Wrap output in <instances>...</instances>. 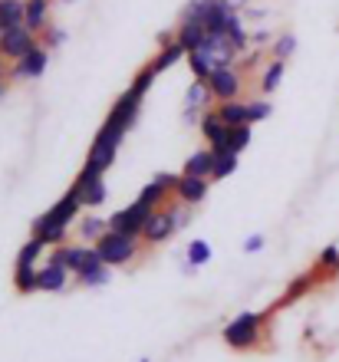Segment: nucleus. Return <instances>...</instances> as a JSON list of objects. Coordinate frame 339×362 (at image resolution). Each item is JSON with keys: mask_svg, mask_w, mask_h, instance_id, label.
Returning a JSON list of instances; mask_svg holds the SVG:
<instances>
[{"mask_svg": "<svg viewBox=\"0 0 339 362\" xmlns=\"http://www.w3.org/2000/svg\"><path fill=\"white\" fill-rule=\"evenodd\" d=\"M155 79H159V73H155L151 66H142L139 73H135V79L129 83V89L115 99L113 109H109V115H105L103 125H99V132H96V139H93L96 145H105V148H115V152L122 148L129 129H135V122H139L142 103H145L149 89L155 86Z\"/></svg>", "mask_w": 339, "mask_h": 362, "instance_id": "obj_1", "label": "nucleus"}, {"mask_svg": "<svg viewBox=\"0 0 339 362\" xmlns=\"http://www.w3.org/2000/svg\"><path fill=\"white\" fill-rule=\"evenodd\" d=\"M237 57H241V53H237L234 43L227 37H205L201 47H195L188 53V69L195 73V79H207L214 69L234 66Z\"/></svg>", "mask_w": 339, "mask_h": 362, "instance_id": "obj_2", "label": "nucleus"}, {"mask_svg": "<svg viewBox=\"0 0 339 362\" xmlns=\"http://www.w3.org/2000/svg\"><path fill=\"white\" fill-rule=\"evenodd\" d=\"M270 313H254V310H244L237 313L234 320H227V326L221 329V339H224L234 353H251V349H260L264 343V329Z\"/></svg>", "mask_w": 339, "mask_h": 362, "instance_id": "obj_3", "label": "nucleus"}, {"mask_svg": "<svg viewBox=\"0 0 339 362\" xmlns=\"http://www.w3.org/2000/svg\"><path fill=\"white\" fill-rule=\"evenodd\" d=\"M93 247H96V254L103 257V264H109V267L115 270V267H129L142 254L145 244H142V238H129V234H119V230L109 228Z\"/></svg>", "mask_w": 339, "mask_h": 362, "instance_id": "obj_4", "label": "nucleus"}, {"mask_svg": "<svg viewBox=\"0 0 339 362\" xmlns=\"http://www.w3.org/2000/svg\"><path fill=\"white\" fill-rule=\"evenodd\" d=\"M73 191H76V198H79V204H83L86 211L103 208L105 201H109V188H105V175L93 172V168H86V165L79 168V175H76Z\"/></svg>", "mask_w": 339, "mask_h": 362, "instance_id": "obj_5", "label": "nucleus"}, {"mask_svg": "<svg viewBox=\"0 0 339 362\" xmlns=\"http://www.w3.org/2000/svg\"><path fill=\"white\" fill-rule=\"evenodd\" d=\"M175 234H178V221H175V211L165 204V208L151 211V218L145 221V228H142V244H145V247H159V244L171 240Z\"/></svg>", "mask_w": 339, "mask_h": 362, "instance_id": "obj_6", "label": "nucleus"}, {"mask_svg": "<svg viewBox=\"0 0 339 362\" xmlns=\"http://www.w3.org/2000/svg\"><path fill=\"white\" fill-rule=\"evenodd\" d=\"M149 218H151V208L135 198L132 204H125V208L109 214V228L119 230V234H129V238H142V228H145Z\"/></svg>", "mask_w": 339, "mask_h": 362, "instance_id": "obj_7", "label": "nucleus"}, {"mask_svg": "<svg viewBox=\"0 0 339 362\" xmlns=\"http://www.w3.org/2000/svg\"><path fill=\"white\" fill-rule=\"evenodd\" d=\"M47 66H50V49L40 43V47L30 49L27 57H20L17 63H10L7 79L10 83H33V79H40L47 73Z\"/></svg>", "mask_w": 339, "mask_h": 362, "instance_id": "obj_8", "label": "nucleus"}, {"mask_svg": "<svg viewBox=\"0 0 339 362\" xmlns=\"http://www.w3.org/2000/svg\"><path fill=\"white\" fill-rule=\"evenodd\" d=\"M214 103H227V99H241V89H244V73L237 66H221L214 69L211 76L205 79Z\"/></svg>", "mask_w": 339, "mask_h": 362, "instance_id": "obj_9", "label": "nucleus"}, {"mask_svg": "<svg viewBox=\"0 0 339 362\" xmlns=\"http://www.w3.org/2000/svg\"><path fill=\"white\" fill-rule=\"evenodd\" d=\"M33 47H40V37L30 33L27 27H13V30H4L0 33V57L7 63H17L20 57H27Z\"/></svg>", "mask_w": 339, "mask_h": 362, "instance_id": "obj_10", "label": "nucleus"}, {"mask_svg": "<svg viewBox=\"0 0 339 362\" xmlns=\"http://www.w3.org/2000/svg\"><path fill=\"white\" fill-rule=\"evenodd\" d=\"M211 105H214V95H211L207 83H205V79H195V83L188 86V93H185V109H181L185 125H198L201 115H205Z\"/></svg>", "mask_w": 339, "mask_h": 362, "instance_id": "obj_11", "label": "nucleus"}, {"mask_svg": "<svg viewBox=\"0 0 339 362\" xmlns=\"http://www.w3.org/2000/svg\"><path fill=\"white\" fill-rule=\"evenodd\" d=\"M76 284L83 286V290H96V286H105L109 280H113V267L109 264H103V257L96 254V247H93V254L83 260V267L76 270Z\"/></svg>", "mask_w": 339, "mask_h": 362, "instance_id": "obj_12", "label": "nucleus"}, {"mask_svg": "<svg viewBox=\"0 0 339 362\" xmlns=\"http://www.w3.org/2000/svg\"><path fill=\"white\" fill-rule=\"evenodd\" d=\"M79 214H83V204H79V198H76V191L69 188L67 194H63L50 211H43L40 218L47 221V224H57V228H73L76 221H79Z\"/></svg>", "mask_w": 339, "mask_h": 362, "instance_id": "obj_13", "label": "nucleus"}, {"mask_svg": "<svg viewBox=\"0 0 339 362\" xmlns=\"http://www.w3.org/2000/svg\"><path fill=\"white\" fill-rule=\"evenodd\" d=\"M207 188H211V178H191V175H178V181H175V198H178L181 204L195 208V204H201V201L207 198Z\"/></svg>", "mask_w": 339, "mask_h": 362, "instance_id": "obj_14", "label": "nucleus"}, {"mask_svg": "<svg viewBox=\"0 0 339 362\" xmlns=\"http://www.w3.org/2000/svg\"><path fill=\"white\" fill-rule=\"evenodd\" d=\"M320 284V276H316V270H310V274H297L287 284V290L280 293V300L273 303V310H283V306H290V303H297V300H303V296L310 293L313 286Z\"/></svg>", "mask_w": 339, "mask_h": 362, "instance_id": "obj_15", "label": "nucleus"}, {"mask_svg": "<svg viewBox=\"0 0 339 362\" xmlns=\"http://www.w3.org/2000/svg\"><path fill=\"white\" fill-rule=\"evenodd\" d=\"M69 270L67 267H57V264H43L37 270V290L40 293H63L69 284Z\"/></svg>", "mask_w": 339, "mask_h": 362, "instance_id": "obj_16", "label": "nucleus"}, {"mask_svg": "<svg viewBox=\"0 0 339 362\" xmlns=\"http://www.w3.org/2000/svg\"><path fill=\"white\" fill-rule=\"evenodd\" d=\"M23 27L37 37L50 27V0H23Z\"/></svg>", "mask_w": 339, "mask_h": 362, "instance_id": "obj_17", "label": "nucleus"}, {"mask_svg": "<svg viewBox=\"0 0 339 362\" xmlns=\"http://www.w3.org/2000/svg\"><path fill=\"white\" fill-rule=\"evenodd\" d=\"M217 115L224 119L227 129H234V125H251V105L244 99H227V103H214Z\"/></svg>", "mask_w": 339, "mask_h": 362, "instance_id": "obj_18", "label": "nucleus"}, {"mask_svg": "<svg viewBox=\"0 0 339 362\" xmlns=\"http://www.w3.org/2000/svg\"><path fill=\"white\" fill-rule=\"evenodd\" d=\"M30 234H33V238H40L43 244H47V247H59V244H69V240H67L69 228H57V224H47V221L40 218V214L30 221Z\"/></svg>", "mask_w": 339, "mask_h": 362, "instance_id": "obj_19", "label": "nucleus"}, {"mask_svg": "<svg viewBox=\"0 0 339 362\" xmlns=\"http://www.w3.org/2000/svg\"><path fill=\"white\" fill-rule=\"evenodd\" d=\"M231 13H234V10L227 7V4H221V0H217V4H211V7H207V13H205V20H201L207 37H224Z\"/></svg>", "mask_w": 339, "mask_h": 362, "instance_id": "obj_20", "label": "nucleus"}, {"mask_svg": "<svg viewBox=\"0 0 339 362\" xmlns=\"http://www.w3.org/2000/svg\"><path fill=\"white\" fill-rule=\"evenodd\" d=\"M211 168H214V152L211 148H198L191 152L181 165V175H191V178H211Z\"/></svg>", "mask_w": 339, "mask_h": 362, "instance_id": "obj_21", "label": "nucleus"}, {"mask_svg": "<svg viewBox=\"0 0 339 362\" xmlns=\"http://www.w3.org/2000/svg\"><path fill=\"white\" fill-rule=\"evenodd\" d=\"M109 230V218H99V214H83V221H76V234L83 244H96Z\"/></svg>", "mask_w": 339, "mask_h": 362, "instance_id": "obj_22", "label": "nucleus"}, {"mask_svg": "<svg viewBox=\"0 0 339 362\" xmlns=\"http://www.w3.org/2000/svg\"><path fill=\"white\" fill-rule=\"evenodd\" d=\"M185 57H188V53H185V47H181L178 40H175L171 47H159V53H155V57L149 59V66L161 76V73H168V69L175 66V63H181Z\"/></svg>", "mask_w": 339, "mask_h": 362, "instance_id": "obj_23", "label": "nucleus"}, {"mask_svg": "<svg viewBox=\"0 0 339 362\" xmlns=\"http://www.w3.org/2000/svg\"><path fill=\"white\" fill-rule=\"evenodd\" d=\"M224 37L234 43L237 53H247V49H251V33H247V27H244V13H241V10H234V13H231Z\"/></svg>", "mask_w": 339, "mask_h": 362, "instance_id": "obj_24", "label": "nucleus"}, {"mask_svg": "<svg viewBox=\"0 0 339 362\" xmlns=\"http://www.w3.org/2000/svg\"><path fill=\"white\" fill-rule=\"evenodd\" d=\"M37 264H13V290L20 296L37 293Z\"/></svg>", "mask_w": 339, "mask_h": 362, "instance_id": "obj_25", "label": "nucleus"}, {"mask_svg": "<svg viewBox=\"0 0 339 362\" xmlns=\"http://www.w3.org/2000/svg\"><path fill=\"white\" fill-rule=\"evenodd\" d=\"M283 73H287V59H270L264 69H260V79H257V86H260V93L270 95L273 89L283 83Z\"/></svg>", "mask_w": 339, "mask_h": 362, "instance_id": "obj_26", "label": "nucleus"}, {"mask_svg": "<svg viewBox=\"0 0 339 362\" xmlns=\"http://www.w3.org/2000/svg\"><path fill=\"white\" fill-rule=\"evenodd\" d=\"M211 257H214V247H211V244H207L205 238L188 240V250H185V267L198 270V267H205V264H207Z\"/></svg>", "mask_w": 339, "mask_h": 362, "instance_id": "obj_27", "label": "nucleus"}, {"mask_svg": "<svg viewBox=\"0 0 339 362\" xmlns=\"http://www.w3.org/2000/svg\"><path fill=\"white\" fill-rule=\"evenodd\" d=\"M205 37H207L205 23H178V27H175V40L185 47V53H191L195 47H201V40Z\"/></svg>", "mask_w": 339, "mask_h": 362, "instance_id": "obj_28", "label": "nucleus"}, {"mask_svg": "<svg viewBox=\"0 0 339 362\" xmlns=\"http://www.w3.org/2000/svg\"><path fill=\"white\" fill-rule=\"evenodd\" d=\"M23 27V0H0V33Z\"/></svg>", "mask_w": 339, "mask_h": 362, "instance_id": "obj_29", "label": "nucleus"}, {"mask_svg": "<svg viewBox=\"0 0 339 362\" xmlns=\"http://www.w3.org/2000/svg\"><path fill=\"white\" fill-rule=\"evenodd\" d=\"M313 270H316V276H336L339 274V244H326L320 250L316 264H313Z\"/></svg>", "mask_w": 339, "mask_h": 362, "instance_id": "obj_30", "label": "nucleus"}, {"mask_svg": "<svg viewBox=\"0 0 339 362\" xmlns=\"http://www.w3.org/2000/svg\"><path fill=\"white\" fill-rule=\"evenodd\" d=\"M237 165H241V155L227 152V155H214V168H211V181H224L237 172Z\"/></svg>", "mask_w": 339, "mask_h": 362, "instance_id": "obj_31", "label": "nucleus"}, {"mask_svg": "<svg viewBox=\"0 0 339 362\" xmlns=\"http://www.w3.org/2000/svg\"><path fill=\"white\" fill-rule=\"evenodd\" d=\"M251 142H254V125H234V129H227V145H231L234 155H241Z\"/></svg>", "mask_w": 339, "mask_h": 362, "instance_id": "obj_32", "label": "nucleus"}, {"mask_svg": "<svg viewBox=\"0 0 339 362\" xmlns=\"http://www.w3.org/2000/svg\"><path fill=\"white\" fill-rule=\"evenodd\" d=\"M297 37L293 33H277L273 37V43H270V59H290L293 53H297Z\"/></svg>", "mask_w": 339, "mask_h": 362, "instance_id": "obj_33", "label": "nucleus"}, {"mask_svg": "<svg viewBox=\"0 0 339 362\" xmlns=\"http://www.w3.org/2000/svg\"><path fill=\"white\" fill-rule=\"evenodd\" d=\"M47 244H43V240L40 238H33V234H30V240L27 244H23V247L17 250V260H13V264H37L40 257H43V254H47Z\"/></svg>", "mask_w": 339, "mask_h": 362, "instance_id": "obj_34", "label": "nucleus"}, {"mask_svg": "<svg viewBox=\"0 0 339 362\" xmlns=\"http://www.w3.org/2000/svg\"><path fill=\"white\" fill-rule=\"evenodd\" d=\"M40 43H43L47 49L63 47V43H67V30H63V27H53V23H50V27L40 33Z\"/></svg>", "mask_w": 339, "mask_h": 362, "instance_id": "obj_35", "label": "nucleus"}, {"mask_svg": "<svg viewBox=\"0 0 339 362\" xmlns=\"http://www.w3.org/2000/svg\"><path fill=\"white\" fill-rule=\"evenodd\" d=\"M247 105H251V125H254V122H267V119L273 115V105L267 103V99H254V103H247Z\"/></svg>", "mask_w": 339, "mask_h": 362, "instance_id": "obj_36", "label": "nucleus"}, {"mask_svg": "<svg viewBox=\"0 0 339 362\" xmlns=\"http://www.w3.org/2000/svg\"><path fill=\"white\" fill-rule=\"evenodd\" d=\"M270 43H273V33H270V30L260 27V30H254V33H251V47H254V49H267Z\"/></svg>", "mask_w": 339, "mask_h": 362, "instance_id": "obj_37", "label": "nucleus"}, {"mask_svg": "<svg viewBox=\"0 0 339 362\" xmlns=\"http://www.w3.org/2000/svg\"><path fill=\"white\" fill-rule=\"evenodd\" d=\"M264 244H267L264 234H251V238L244 240V254H260V250H264Z\"/></svg>", "mask_w": 339, "mask_h": 362, "instance_id": "obj_38", "label": "nucleus"}, {"mask_svg": "<svg viewBox=\"0 0 339 362\" xmlns=\"http://www.w3.org/2000/svg\"><path fill=\"white\" fill-rule=\"evenodd\" d=\"M155 43H159V47H171V43H175V30H161L159 37H155Z\"/></svg>", "mask_w": 339, "mask_h": 362, "instance_id": "obj_39", "label": "nucleus"}, {"mask_svg": "<svg viewBox=\"0 0 339 362\" xmlns=\"http://www.w3.org/2000/svg\"><path fill=\"white\" fill-rule=\"evenodd\" d=\"M221 4H227L231 10H244V7H251V0H221Z\"/></svg>", "mask_w": 339, "mask_h": 362, "instance_id": "obj_40", "label": "nucleus"}, {"mask_svg": "<svg viewBox=\"0 0 339 362\" xmlns=\"http://www.w3.org/2000/svg\"><path fill=\"white\" fill-rule=\"evenodd\" d=\"M7 89H10V79H0V103L7 99Z\"/></svg>", "mask_w": 339, "mask_h": 362, "instance_id": "obj_41", "label": "nucleus"}, {"mask_svg": "<svg viewBox=\"0 0 339 362\" xmlns=\"http://www.w3.org/2000/svg\"><path fill=\"white\" fill-rule=\"evenodd\" d=\"M7 73H10V63L0 57V79H7Z\"/></svg>", "mask_w": 339, "mask_h": 362, "instance_id": "obj_42", "label": "nucleus"}, {"mask_svg": "<svg viewBox=\"0 0 339 362\" xmlns=\"http://www.w3.org/2000/svg\"><path fill=\"white\" fill-rule=\"evenodd\" d=\"M139 362H149V359H139Z\"/></svg>", "mask_w": 339, "mask_h": 362, "instance_id": "obj_43", "label": "nucleus"}, {"mask_svg": "<svg viewBox=\"0 0 339 362\" xmlns=\"http://www.w3.org/2000/svg\"><path fill=\"white\" fill-rule=\"evenodd\" d=\"M63 4H67V0H63Z\"/></svg>", "mask_w": 339, "mask_h": 362, "instance_id": "obj_44", "label": "nucleus"}]
</instances>
